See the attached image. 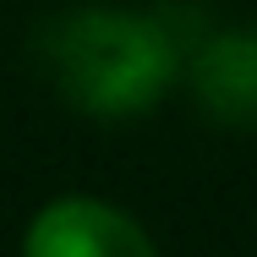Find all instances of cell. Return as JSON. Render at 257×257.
<instances>
[{
	"instance_id": "obj_1",
	"label": "cell",
	"mask_w": 257,
	"mask_h": 257,
	"mask_svg": "<svg viewBox=\"0 0 257 257\" xmlns=\"http://www.w3.org/2000/svg\"><path fill=\"white\" fill-rule=\"evenodd\" d=\"M39 50L71 104L93 115H132L164 93L181 55V33L170 28L164 11L159 17L71 11L44 28Z\"/></svg>"
},
{
	"instance_id": "obj_3",
	"label": "cell",
	"mask_w": 257,
	"mask_h": 257,
	"mask_svg": "<svg viewBox=\"0 0 257 257\" xmlns=\"http://www.w3.org/2000/svg\"><path fill=\"white\" fill-rule=\"evenodd\" d=\"M192 82L208 115L224 126H257V33H219L192 60Z\"/></svg>"
},
{
	"instance_id": "obj_2",
	"label": "cell",
	"mask_w": 257,
	"mask_h": 257,
	"mask_svg": "<svg viewBox=\"0 0 257 257\" xmlns=\"http://www.w3.org/2000/svg\"><path fill=\"white\" fill-rule=\"evenodd\" d=\"M148 241L137 235V224L126 213L104 203H55L33 230H28V252H44V257H126V252H143Z\"/></svg>"
}]
</instances>
